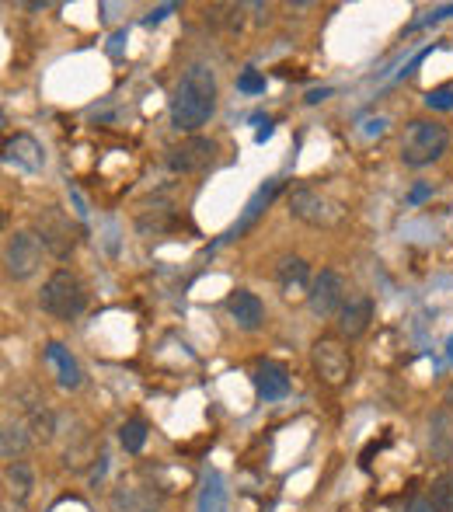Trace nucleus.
Instances as JSON below:
<instances>
[{"label": "nucleus", "mask_w": 453, "mask_h": 512, "mask_svg": "<svg viewBox=\"0 0 453 512\" xmlns=\"http://www.w3.org/2000/svg\"><path fill=\"white\" fill-rule=\"evenodd\" d=\"M405 512H436V509H433V502H429V499H412Z\"/></svg>", "instance_id": "27"}, {"label": "nucleus", "mask_w": 453, "mask_h": 512, "mask_svg": "<svg viewBox=\"0 0 453 512\" xmlns=\"http://www.w3.org/2000/svg\"><path fill=\"white\" fill-rule=\"evenodd\" d=\"M237 91H244V95H262L265 77L258 74V70H244V74L237 77Z\"/></svg>", "instance_id": "24"}, {"label": "nucleus", "mask_w": 453, "mask_h": 512, "mask_svg": "<svg viewBox=\"0 0 453 512\" xmlns=\"http://www.w3.org/2000/svg\"><path fill=\"white\" fill-rule=\"evenodd\" d=\"M345 304H349V286H345V279L335 269H321L311 283V293H307L311 314L328 321V317H339Z\"/></svg>", "instance_id": "7"}, {"label": "nucleus", "mask_w": 453, "mask_h": 512, "mask_svg": "<svg viewBox=\"0 0 453 512\" xmlns=\"http://www.w3.org/2000/svg\"><path fill=\"white\" fill-rule=\"evenodd\" d=\"M429 453L436 460H453V408L443 405L429 415Z\"/></svg>", "instance_id": "16"}, {"label": "nucleus", "mask_w": 453, "mask_h": 512, "mask_svg": "<svg viewBox=\"0 0 453 512\" xmlns=\"http://www.w3.org/2000/svg\"><path fill=\"white\" fill-rule=\"evenodd\" d=\"M227 314L237 321L241 331H258L265 324V304L248 290H234L227 297Z\"/></svg>", "instance_id": "14"}, {"label": "nucleus", "mask_w": 453, "mask_h": 512, "mask_svg": "<svg viewBox=\"0 0 453 512\" xmlns=\"http://www.w3.org/2000/svg\"><path fill=\"white\" fill-rule=\"evenodd\" d=\"M286 206H290L293 220L307 223V227H335L342 220V206L325 192L311 189V185H297L290 192V199H286Z\"/></svg>", "instance_id": "5"}, {"label": "nucleus", "mask_w": 453, "mask_h": 512, "mask_svg": "<svg viewBox=\"0 0 453 512\" xmlns=\"http://www.w3.org/2000/svg\"><path fill=\"white\" fill-rule=\"evenodd\" d=\"M217 112V74L206 63H192L171 98V126L196 136Z\"/></svg>", "instance_id": "1"}, {"label": "nucleus", "mask_w": 453, "mask_h": 512, "mask_svg": "<svg viewBox=\"0 0 453 512\" xmlns=\"http://www.w3.org/2000/svg\"><path fill=\"white\" fill-rule=\"evenodd\" d=\"M447 359H450V363H453V335L447 338Z\"/></svg>", "instance_id": "31"}, {"label": "nucleus", "mask_w": 453, "mask_h": 512, "mask_svg": "<svg viewBox=\"0 0 453 512\" xmlns=\"http://www.w3.org/2000/svg\"><path fill=\"white\" fill-rule=\"evenodd\" d=\"M35 227H39V241L53 251L60 262H67L74 255V227H70L67 216H60V209H42L35 216Z\"/></svg>", "instance_id": "9"}, {"label": "nucleus", "mask_w": 453, "mask_h": 512, "mask_svg": "<svg viewBox=\"0 0 453 512\" xmlns=\"http://www.w3.org/2000/svg\"><path fill=\"white\" fill-rule=\"evenodd\" d=\"M370 321H373V300L370 297H349V304H345L342 314H339V335L349 338V342H356V338L366 335Z\"/></svg>", "instance_id": "15"}, {"label": "nucleus", "mask_w": 453, "mask_h": 512, "mask_svg": "<svg viewBox=\"0 0 453 512\" xmlns=\"http://www.w3.org/2000/svg\"><path fill=\"white\" fill-rule=\"evenodd\" d=\"M311 366L314 377L321 380L325 387H345L352 380V352L342 338H318L311 345Z\"/></svg>", "instance_id": "4"}, {"label": "nucleus", "mask_w": 453, "mask_h": 512, "mask_svg": "<svg viewBox=\"0 0 453 512\" xmlns=\"http://www.w3.org/2000/svg\"><path fill=\"white\" fill-rule=\"evenodd\" d=\"M39 307L46 310L49 317H56V321H74V317H81L84 307H88V286L70 269H56L53 276L46 279V286H42Z\"/></svg>", "instance_id": "2"}, {"label": "nucleus", "mask_w": 453, "mask_h": 512, "mask_svg": "<svg viewBox=\"0 0 453 512\" xmlns=\"http://www.w3.org/2000/svg\"><path fill=\"white\" fill-rule=\"evenodd\" d=\"M122 42H126V32H115V35H112V46H109V53H112V56H119V53H122Z\"/></svg>", "instance_id": "29"}, {"label": "nucleus", "mask_w": 453, "mask_h": 512, "mask_svg": "<svg viewBox=\"0 0 453 512\" xmlns=\"http://www.w3.org/2000/svg\"><path fill=\"white\" fill-rule=\"evenodd\" d=\"M429 502H433L436 512H453V474H440V478L433 481Z\"/></svg>", "instance_id": "23"}, {"label": "nucleus", "mask_w": 453, "mask_h": 512, "mask_svg": "<svg viewBox=\"0 0 453 512\" xmlns=\"http://www.w3.org/2000/svg\"><path fill=\"white\" fill-rule=\"evenodd\" d=\"M42 251H46V244L39 241L35 230H14L4 244V272L14 283H25V279H32L39 272Z\"/></svg>", "instance_id": "6"}, {"label": "nucleus", "mask_w": 453, "mask_h": 512, "mask_svg": "<svg viewBox=\"0 0 453 512\" xmlns=\"http://www.w3.org/2000/svg\"><path fill=\"white\" fill-rule=\"evenodd\" d=\"M422 196H429V189H426V185H422V189H415V192H412V203H419Z\"/></svg>", "instance_id": "30"}, {"label": "nucleus", "mask_w": 453, "mask_h": 512, "mask_svg": "<svg viewBox=\"0 0 453 512\" xmlns=\"http://www.w3.org/2000/svg\"><path fill=\"white\" fill-rule=\"evenodd\" d=\"M46 363L53 366L63 391H77V387H81V366H77V359L70 356V349H63L60 342L46 345Z\"/></svg>", "instance_id": "18"}, {"label": "nucleus", "mask_w": 453, "mask_h": 512, "mask_svg": "<svg viewBox=\"0 0 453 512\" xmlns=\"http://www.w3.org/2000/svg\"><path fill=\"white\" fill-rule=\"evenodd\" d=\"M311 265L304 262L300 255H286L279 258L276 265V286L279 293H283L286 300H307V293H311Z\"/></svg>", "instance_id": "10"}, {"label": "nucleus", "mask_w": 453, "mask_h": 512, "mask_svg": "<svg viewBox=\"0 0 453 512\" xmlns=\"http://www.w3.org/2000/svg\"><path fill=\"white\" fill-rule=\"evenodd\" d=\"M276 192H279V182H276V178H272V182H265L262 189H258L255 196L248 199V206H244L241 220H237L234 227L227 230V234H224V241H234V237H241V234H244V230H248V227H255V220H258V216L265 213V206L272 203V196H276Z\"/></svg>", "instance_id": "19"}, {"label": "nucleus", "mask_w": 453, "mask_h": 512, "mask_svg": "<svg viewBox=\"0 0 453 512\" xmlns=\"http://www.w3.org/2000/svg\"><path fill=\"white\" fill-rule=\"evenodd\" d=\"M109 512H161V495L150 485H122L112 492Z\"/></svg>", "instance_id": "12"}, {"label": "nucleus", "mask_w": 453, "mask_h": 512, "mask_svg": "<svg viewBox=\"0 0 453 512\" xmlns=\"http://www.w3.org/2000/svg\"><path fill=\"white\" fill-rule=\"evenodd\" d=\"M450 133L443 122L436 119H415L405 126V136H401V161L408 168H426V164L440 161L447 154Z\"/></svg>", "instance_id": "3"}, {"label": "nucleus", "mask_w": 453, "mask_h": 512, "mask_svg": "<svg viewBox=\"0 0 453 512\" xmlns=\"http://www.w3.org/2000/svg\"><path fill=\"white\" fill-rule=\"evenodd\" d=\"M217 154H220V147L213 140H206V136H189V140H182L178 147H171L168 164L178 175H199V171L217 164Z\"/></svg>", "instance_id": "8"}, {"label": "nucleus", "mask_w": 453, "mask_h": 512, "mask_svg": "<svg viewBox=\"0 0 453 512\" xmlns=\"http://www.w3.org/2000/svg\"><path fill=\"white\" fill-rule=\"evenodd\" d=\"M171 11H175V4H164V7H157V11H150L143 21H147V25H154V21H164V18H168Z\"/></svg>", "instance_id": "26"}, {"label": "nucleus", "mask_w": 453, "mask_h": 512, "mask_svg": "<svg viewBox=\"0 0 453 512\" xmlns=\"http://www.w3.org/2000/svg\"><path fill=\"white\" fill-rule=\"evenodd\" d=\"M28 422H21V418H4V432H0V453H4L7 464H14V460L21 457V453L28 450V443H32V436H28Z\"/></svg>", "instance_id": "20"}, {"label": "nucleus", "mask_w": 453, "mask_h": 512, "mask_svg": "<svg viewBox=\"0 0 453 512\" xmlns=\"http://www.w3.org/2000/svg\"><path fill=\"white\" fill-rule=\"evenodd\" d=\"M251 384H255L258 398L262 401H283L290 394V370L283 363H272V359H262L251 370Z\"/></svg>", "instance_id": "11"}, {"label": "nucleus", "mask_w": 453, "mask_h": 512, "mask_svg": "<svg viewBox=\"0 0 453 512\" xmlns=\"http://www.w3.org/2000/svg\"><path fill=\"white\" fill-rule=\"evenodd\" d=\"M4 481H7V492L14 495V502H28L32 499V488H35V474L28 464H21V460H14V464L4 467Z\"/></svg>", "instance_id": "21"}, {"label": "nucleus", "mask_w": 453, "mask_h": 512, "mask_svg": "<svg viewBox=\"0 0 453 512\" xmlns=\"http://www.w3.org/2000/svg\"><path fill=\"white\" fill-rule=\"evenodd\" d=\"M426 105L429 108H440V112H450L453 108V88H436L426 95Z\"/></svg>", "instance_id": "25"}, {"label": "nucleus", "mask_w": 453, "mask_h": 512, "mask_svg": "<svg viewBox=\"0 0 453 512\" xmlns=\"http://www.w3.org/2000/svg\"><path fill=\"white\" fill-rule=\"evenodd\" d=\"M196 512H230V492L220 471H206L196 495Z\"/></svg>", "instance_id": "17"}, {"label": "nucleus", "mask_w": 453, "mask_h": 512, "mask_svg": "<svg viewBox=\"0 0 453 512\" xmlns=\"http://www.w3.org/2000/svg\"><path fill=\"white\" fill-rule=\"evenodd\" d=\"M4 157H7V164L28 171V175L42 171V164H46V154H42L39 140H35V136H28V133L11 136V140L4 143Z\"/></svg>", "instance_id": "13"}, {"label": "nucleus", "mask_w": 453, "mask_h": 512, "mask_svg": "<svg viewBox=\"0 0 453 512\" xmlns=\"http://www.w3.org/2000/svg\"><path fill=\"white\" fill-rule=\"evenodd\" d=\"M119 443L126 453H140L143 446H147V422H143V418H129V422H122Z\"/></svg>", "instance_id": "22"}, {"label": "nucleus", "mask_w": 453, "mask_h": 512, "mask_svg": "<svg viewBox=\"0 0 453 512\" xmlns=\"http://www.w3.org/2000/svg\"><path fill=\"white\" fill-rule=\"evenodd\" d=\"M328 95H332V88H318V91H311V95H307V105H318V102H325Z\"/></svg>", "instance_id": "28"}]
</instances>
